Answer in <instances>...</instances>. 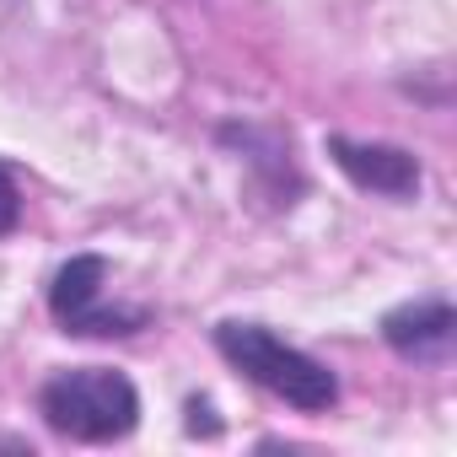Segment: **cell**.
Listing matches in <instances>:
<instances>
[{
  "instance_id": "cell-1",
  "label": "cell",
  "mask_w": 457,
  "mask_h": 457,
  "mask_svg": "<svg viewBox=\"0 0 457 457\" xmlns=\"http://www.w3.org/2000/svg\"><path fill=\"white\" fill-rule=\"evenodd\" d=\"M38 414L49 430L103 446V441H124L140 425V393L113 366H71L38 387Z\"/></svg>"
},
{
  "instance_id": "cell-2",
  "label": "cell",
  "mask_w": 457,
  "mask_h": 457,
  "mask_svg": "<svg viewBox=\"0 0 457 457\" xmlns=\"http://www.w3.org/2000/svg\"><path fill=\"white\" fill-rule=\"evenodd\" d=\"M215 350L232 361L248 382H259L264 393L286 398L302 414H323V409L339 403V377L318 355H307V350L286 345L280 334H270L264 323H220L215 328Z\"/></svg>"
},
{
  "instance_id": "cell-3",
  "label": "cell",
  "mask_w": 457,
  "mask_h": 457,
  "mask_svg": "<svg viewBox=\"0 0 457 457\" xmlns=\"http://www.w3.org/2000/svg\"><path fill=\"white\" fill-rule=\"evenodd\" d=\"M103 280H108V259L103 253H76L60 264L54 286H49V312L65 334H87V339H119V334H140L145 312L140 307H103Z\"/></svg>"
},
{
  "instance_id": "cell-4",
  "label": "cell",
  "mask_w": 457,
  "mask_h": 457,
  "mask_svg": "<svg viewBox=\"0 0 457 457\" xmlns=\"http://www.w3.org/2000/svg\"><path fill=\"white\" fill-rule=\"evenodd\" d=\"M328 156L334 167L366 188V194H387V199H409L420 194V156L387 140H350V135H328Z\"/></svg>"
},
{
  "instance_id": "cell-5",
  "label": "cell",
  "mask_w": 457,
  "mask_h": 457,
  "mask_svg": "<svg viewBox=\"0 0 457 457\" xmlns=\"http://www.w3.org/2000/svg\"><path fill=\"white\" fill-rule=\"evenodd\" d=\"M382 339L387 350H398L403 361H441L457 339V312L446 296H420V302H403L382 318Z\"/></svg>"
},
{
  "instance_id": "cell-6",
  "label": "cell",
  "mask_w": 457,
  "mask_h": 457,
  "mask_svg": "<svg viewBox=\"0 0 457 457\" xmlns=\"http://www.w3.org/2000/svg\"><path fill=\"white\" fill-rule=\"evenodd\" d=\"M220 140H226V145H237V151H248V162H253L259 172H270L275 183H286V194H296V188H302V183H296V172H291V145H286L280 135L253 129V124H226V129H220Z\"/></svg>"
},
{
  "instance_id": "cell-7",
  "label": "cell",
  "mask_w": 457,
  "mask_h": 457,
  "mask_svg": "<svg viewBox=\"0 0 457 457\" xmlns=\"http://www.w3.org/2000/svg\"><path fill=\"white\" fill-rule=\"evenodd\" d=\"M17 220H22V188H17L12 167L0 162V237H6V232H17Z\"/></svg>"
},
{
  "instance_id": "cell-8",
  "label": "cell",
  "mask_w": 457,
  "mask_h": 457,
  "mask_svg": "<svg viewBox=\"0 0 457 457\" xmlns=\"http://www.w3.org/2000/svg\"><path fill=\"white\" fill-rule=\"evenodd\" d=\"M0 452H33V446H28L22 436H0Z\"/></svg>"
}]
</instances>
